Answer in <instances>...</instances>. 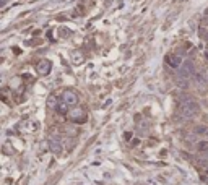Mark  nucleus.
I'll use <instances>...</instances> for the list:
<instances>
[{
  "instance_id": "nucleus-11",
  "label": "nucleus",
  "mask_w": 208,
  "mask_h": 185,
  "mask_svg": "<svg viewBox=\"0 0 208 185\" xmlns=\"http://www.w3.org/2000/svg\"><path fill=\"white\" fill-rule=\"evenodd\" d=\"M47 106H49L51 109H57V107H59V106H57V99L56 98H49V99H47Z\"/></svg>"
},
{
  "instance_id": "nucleus-10",
  "label": "nucleus",
  "mask_w": 208,
  "mask_h": 185,
  "mask_svg": "<svg viewBox=\"0 0 208 185\" xmlns=\"http://www.w3.org/2000/svg\"><path fill=\"white\" fill-rule=\"evenodd\" d=\"M67 110H68V104H67V102H64V104H60L59 106V107H57V112H59V114H67Z\"/></svg>"
},
{
  "instance_id": "nucleus-3",
  "label": "nucleus",
  "mask_w": 208,
  "mask_h": 185,
  "mask_svg": "<svg viewBox=\"0 0 208 185\" xmlns=\"http://www.w3.org/2000/svg\"><path fill=\"white\" fill-rule=\"evenodd\" d=\"M195 71V68H193V62L192 60H185V62H182V65L179 67V76L181 78H187V76H190Z\"/></svg>"
},
{
  "instance_id": "nucleus-18",
  "label": "nucleus",
  "mask_w": 208,
  "mask_h": 185,
  "mask_svg": "<svg viewBox=\"0 0 208 185\" xmlns=\"http://www.w3.org/2000/svg\"><path fill=\"white\" fill-rule=\"evenodd\" d=\"M207 81H208V78H207Z\"/></svg>"
},
{
  "instance_id": "nucleus-7",
  "label": "nucleus",
  "mask_w": 208,
  "mask_h": 185,
  "mask_svg": "<svg viewBox=\"0 0 208 185\" xmlns=\"http://www.w3.org/2000/svg\"><path fill=\"white\" fill-rule=\"evenodd\" d=\"M70 119L73 120V122H78L76 119H80V122H85L86 114H85L81 109H75V110H72V112H70Z\"/></svg>"
},
{
  "instance_id": "nucleus-12",
  "label": "nucleus",
  "mask_w": 208,
  "mask_h": 185,
  "mask_svg": "<svg viewBox=\"0 0 208 185\" xmlns=\"http://www.w3.org/2000/svg\"><path fill=\"white\" fill-rule=\"evenodd\" d=\"M177 85L181 86V88H187V86H189V83H187V78H181V76H179V80H177Z\"/></svg>"
},
{
  "instance_id": "nucleus-14",
  "label": "nucleus",
  "mask_w": 208,
  "mask_h": 185,
  "mask_svg": "<svg viewBox=\"0 0 208 185\" xmlns=\"http://www.w3.org/2000/svg\"><path fill=\"white\" fill-rule=\"evenodd\" d=\"M200 166H203V167H208V159H202V161H200Z\"/></svg>"
},
{
  "instance_id": "nucleus-2",
  "label": "nucleus",
  "mask_w": 208,
  "mask_h": 185,
  "mask_svg": "<svg viewBox=\"0 0 208 185\" xmlns=\"http://www.w3.org/2000/svg\"><path fill=\"white\" fill-rule=\"evenodd\" d=\"M49 150L54 153V154H59L62 151V136L57 135V133H52L49 136Z\"/></svg>"
},
{
  "instance_id": "nucleus-6",
  "label": "nucleus",
  "mask_w": 208,
  "mask_h": 185,
  "mask_svg": "<svg viewBox=\"0 0 208 185\" xmlns=\"http://www.w3.org/2000/svg\"><path fill=\"white\" fill-rule=\"evenodd\" d=\"M166 62H168V65L173 67V68H179V67L182 65V59H181L179 55H168V57H166Z\"/></svg>"
},
{
  "instance_id": "nucleus-1",
  "label": "nucleus",
  "mask_w": 208,
  "mask_h": 185,
  "mask_svg": "<svg viewBox=\"0 0 208 185\" xmlns=\"http://www.w3.org/2000/svg\"><path fill=\"white\" fill-rule=\"evenodd\" d=\"M181 112H182V115L185 119H190V117H193V115L198 112V104L192 99L184 101L182 106H181Z\"/></svg>"
},
{
  "instance_id": "nucleus-8",
  "label": "nucleus",
  "mask_w": 208,
  "mask_h": 185,
  "mask_svg": "<svg viewBox=\"0 0 208 185\" xmlns=\"http://www.w3.org/2000/svg\"><path fill=\"white\" fill-rule=\"evenodd\" d=\"M193 133L195 135H207L208 133V127L207 125H197L193 128Z\"/></svg>"
},
{
  "instance_id": "nucleus-4",
  "label": "nucleus",
  "mask_w": 208,
  "mask_h": 185,
  "mask_svg": "<svg viewBox=\"0 0 208 185\" xmlns=\"http://www.w3.org/2000/svg\"><path fill=\"white\" fill-rule=\"evenodd\" d=\"M62 101L64 102H67V104L70 106V104H76V101H78V98H76V94L73 93V91H64L62 93Z\"/></svg>"
},
{
  "instance_id": "nucleus-16",
  "label": "nucleus",
  "mask_w": 208,
  "mask_h": 185,
  "mask_svg": "<svg viewBox=\"0 0 208 185\" xmlns=\"http://www.w3.org/2000/svg\"><path fill=\"white\" fill-rule=\"evenodd\" d=\"M205 39H207V41H208V31H207V34H205Z\"/></svg>"
},
{
  "instance_id": "nucleus-15",
  "label": "nucleus",
  "mask_w": 208,
  "mask_h": 185,
  "mask_svg": "<svg viewBox=\"0 0 208 185\" xmlns=\"http://www.w3.org/2000/svg\"><path fill=\"white\" fill-rule=\"evenodd\" d=\"M5 3H7V0H2V5H5Z\"/></svg>"
},
{
  "instance_id": "nucleus-9",
  "label": "nucleus",
  "mask_w": 208,
  "mask_h": 185,
  "mask_svg": "<svg viewBox=\"0 0 208 185\" xmlns=\"http://www.w3.org/2000/svg\"><path fill=\"white\" fill-rule=\"evenodd\" d=\"M197 150L200 151V153H207L208 151V141H200L197 145Z\"/></svg>"
},
{
  "instance_id": "nucleus-17",
  "label": "nucleus",
  "mask_w": 208,
  "mask_h": 185,
  "mask_svg": "<svg viewBox=\"0 0 208 185\" xmlns=\"http://www.w3.org/2000/svg\"><path fill=\"white\" fill-rule=\"evenodd\" d=\"M207 175H208V167H207Z\"/></svg>"
},
{
  "instance_id": "nucleus-5",
  "label": "nucleus",
  "mask_w": 208,
  "mask_h": 185,
  "mask_svg": "<svg viewBox=\"0 0 208 185\" xmlns=\"http://www.w3.org/2000/svg\"><path fill=\"white\" fill-rule=\"evenodd\" d=\"M51 67H52V63L49 60H41L39 63H37V73L39 75H47L51 71Z\"/></svg>"
},
{
  "instance_id": "nucleus-13",
  "label": "nucleus",
  "mask_w": 208,
  "mask_h": 185,
  "mask_svg": "<svg viewBox=\"0 0 208 185\" xmlns=\"http://www.w3.org/2000/svg\"><path fill=\"white\" fill-rule=\"evenodd\" d=\"M195 81H197V85H200V86L205 83V80H203V76L200 75V73H197V75H195Z\"/></svg>"
}]
</instances>
